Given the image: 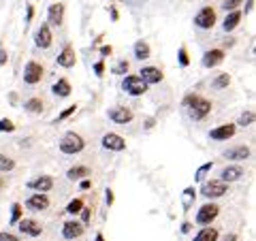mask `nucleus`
Returning <instances> with one entry per match:
<instances>
[{
    "label": "nucleus",
    "mask_w": 256,
    "mask_h": 241,
    "mask_svg": "<svg viewBox=\"0 0 256 241\" xmlns=\"http://www.w3.org/2000/svg\"><path fill=\"white\" fill-rule=\"evenodd\" d=\"M182 105L186 109L188 118L194 120V122H201V120H205L212 114V102L201 94H186L182 100Z\"/></svg>",
    "instance_id": "obj_1"
},
{
    "label": "nucleus",
    "mask_w": 256,
    "mask_h": 241,
    "mask_svg": "<svg viewBox=\"0 0 256 241\" xmlns=\"http://www.w3.org/2000/svg\"><path fill=\"white\" fill-rule=\"evenodd\" d=\"M58 148L64 156H75V154H82L86 150V139L79 132L75 130H68L66 134L62 136V141L58 143Z\"/></svg>",
    "instance_id": "obj_2"
},
{
    "label": "nucleus",
    "mask_w": 256,
    "mask_h": 241,
    "mask_svg": "<svg viewBox=\"0 0 256 241\" xmlns=\"http://www.w3.org/2000/svg\"><path fill=\"white\" fill-rule=\"evenodd\" d=\"M201 194L205 198H222L224 194H228V184L222 182V180H210V182H203L201 186Z\"/></svg>",
    "instance_id": "obj_3"
},
{
    "label": "nucleus",
    "mask_w": 256,
    "mask_h": 241,
    "mask_svg": "<svg viewBox=\"0 0 256 241\" xmlns=\"http://www.w3.org/2000/svg\"><path fill=\"white\" fill-rule=\"evenodd\" d=\"M148 84L143 82V79L139 77V75H126L124 79H122V90L126 92V94H130V96H143L148 92Z\"/></svg>",
    "instance_id": "obj_4"
},
{
    "label": "nucleus",
    "mask_w": 256,
    "mask_h": 241,
    "mask_svg": "<svg viewBox=\"0 0 256 241\" xmlns=\"http://www.w3.org/2000/svg\"><path fill=\"white\" fill-rule=\"evenodd\" d=\"M220 214V207L216 203H205L201 210L196 212V224H201V226H212V222L218 218Z\"/></svg>",
    "instance_id": "obj_5"
},
{
    "label": "nucleus",
    "mask_w": 256,
    "mask_h": 241,
    "mask_svg": "<svg viewBox=\"0 0 256 241\" xmlns=\"http://www.w3.org/2000/svg\"><path fill=\"white\" fill-rule=\"evenodd\" d=\"M43 79V66L38 64L36 60H30L26 62V66H24V82H26L28 86H36L41 84Z\"/></svg>",
    "instance_id": "obj_6"
},
{
    "label": "nucleus",
    "mask_w": 256,
    "mask_h": 241,
    "mask_svg": "<svg viewBox=\"0 0 256 241\" xmlns=\"http://www.w3.org/2000/svg\"><path fill=\"white\" fill-rule=\"evenodd\" d=\"M216 20L218 18H216V11L212 6H203V9L194 15V26L201 30H212L216 26Z\"/></svg>",
    "instance_id": "obj_7"
},
{
    "label": "nucleus",
    "mask_w": 256,
    "mask_h": 241,
    "mask_svg": "<svg viewBox=\"0 0 256 241\" xmlns=\"http://www.w3.org/2000/svg\"><path fill=\"white\" fill-rule=\"evenodd\" d=\"M107 116H109L111 122L120 124V126H126V124H130L132 120H134L132 109H128V107H111L107 111Z\"/></svg>",
    "instance_id": "obj_8"
},
{
    "label": "nucleus",
    "mask_w": 256,
    "mask_h": 241,
    "mask_svg": "<svg viewBox=\"0 0 256 241\" xmlns=\"http://www.w3.org/2000/svg\"><path fill=\"white\" fill-rule=\"evenodd\" d=\"M54 43V36H52V26H47V24H41V26L36 28L34 32V45L38 50H50Z\"/></svg>",
    "instance_id": "obj_9"
},
{
    "label": "nucleus",
    "mask_w": 256,
    "mask_h": 241,
    "mask_svg": "<svg viewBox=\"0 0 256 241\" xmlns=\"http://www.w3.org/2000/svg\"><path fill=\"white\" fill-rule=\"evenodd\" d=\"M237 134V126L235 124H220V126H216L210 130V139L214 141H228V139H233V136Z\"/></svg>",
    "instance_id": "obj_10"
},
{
    "label": "nucleus",
    "mask_w": 256,
    "mask_h": 241,
    "mask_svg": "<svg viewBox=\"0 0 256 241\" xmlns=\"http://www.w3.org/2000/svg\"><path fill=\"white\" fill-rule=\"evenodd\" d=\"M86 232V226L79 220H66L62 224V237L73 241V239H79Z\"/></svg>",
    "instance_id": "obj_11"
},
{
    "label": "nucleus",
    "mask_w": 256,
    "mask_h": 241,
    "mask_svg": "<svg viewBox=\"0 0 256 241\" xmlns=\"http://www.w3.org/2000/svg\"><path fill=\"white\" fill-rule=\"evenodd\" d=\"M100 143H102V148L109 150V152H124L126 150V139L118 132H107L102 136Z\"/></svg>",
    "instance_id": "obj_12"
},
{
    "label": "nucleus",
    "mask_w": 256,
    "mask_h": 241,
    "mask_svg": "<svg viewBox=\"0 0 256 241\" xmlns=\"http://www.w3.org/2000/svg\"><path fill=\"white\" fill-rule=\"evenodd\" d=\"M18 228L22 235H28V237H41V232H43V226L32 218H22L18 222Z\"/></svg>",
    "instance_id": "obj_13"
},
{
    "label": "nucleus",
    "mask_w": 256,
    "mask_h": 241,
    "mask_svg": "<svg viewBox=\"0 0 256 241\" xmlns=\"http://www.w3.org/2000/svg\"><path fill=\"white\" fill-rule=\"evenodd\" d=\"M242 178H246V171H244L242 164H228V166H224L222 171H220V180L226 182V184L239 182Z\"/></svg>",
    "instance_id": "obj_14"
},
{
    "label": "nucleus",
    "mask_w": 256,
    "mask_h": 241,
    "mask_svg": "<svg viewBox=\"0 0 256 241\" xmlns=\"http://www.w3.org/2000/svg\"><path fill=\"white\" fill-rule=\"evenodd\" d=\"M224 58H226V54H224V50H218V47H214V50H207L203 54V66L205 68H216L218 64L224 62Z\"/></svg>",
    "instance_id": "obj_15"
},
{
    "label": "nucleus",
    "mask_w": 256,
    "mask_h": 241,
    "mask_svg": "<svg viewBox=\"0 0 256 241\" xmlns=\"http://www.w3.org/2000/svg\"><path fill=\"white\" fill-rule=\"evenodd\" d=\"M26 207L32 212H45L47 207H50V196H47L45 192H34V194L28 196Z\"/></svg>",
    "instance_id": "obj_16"
},
{
    "label": "nucleus",
    "mask_w": 256,
    "mask_h": 241,
    "mask_svg": "<svg viewBox=\"0 0 256 241\" xmlns=\"http://www.w3.org/2000/svg\"><path fill=\"white\" fill-rule=\"evenodd\" d=\"M64 22V4L62 2H54L50 9H47V26L58 28Z\"/></svg>",
    "instance_id": "obj_17"
},
{
    "label": "nucleus",
    "mask_w": 256,
    "mask_h": 241,
    "mask_svg": "<svg viewBox=\"0 0 256 241\" xmlns=\"http://www.w3.org/2000/svg\"><path fill=\"white\" fill-rule=\"evenodd\" d=\"M139 77L146 82L148 86H154V84H160L164 79V75H162V70H160L158 66H143L141 70H139Z\"/></svg>",
    "instance_id": "obj_18"
},
{
    "label": "nucleus",
    "mask_w": 256,
    "mask_h": 241,
    "mask_svg": "<svg viewBox=\"0 0 256 241\" xmlns=\"http://www.w3.org/2000/svg\"><path fill=\"white\" fill-rule=\"evenodd\" d=\"M28 188L34 190V192H45V194H47V192L54 188V178H52V175H38V178L28 182Z\"/></svg>",
    "instance_id": "obj_19"
},
{
    "label": "nucleus",
    "mask_w": 256,
    "mask_h": 241,
    "mask_svg": "<svg viewBox=\"0 0 256 241\" xmlns=\"http://www.w3.org/2000/svg\"><path fill=\"white\" fill-rule=\"evenodd\" d=\"M56 62H58V66H62V68H73L75 64H77V54H75V50H73L70 45H66V47H64V50L58 54Z\"/></svg>",
    "instance_id": "obj_20"
},
{
    "label": "nucleus",
    "mask_w": 256,
    "mask_h": 241,
    "mask_svg": "<svg viewBox=\"0 0 256 241\" xmlns=\"http://www.w3.org/2000/svg\"><path fill=\"white\" fill-rule=\"evenodd\" d=\"M92 171H90V166H86V164H75V166H70L68 171H66V180L70 182H82L86 178H90Z\"/></svg>",
    "instance_id": "obj_21"
},
{
    "label": "nucleus",
    "mask_w": 256,
    "mask_h": 241,
    "mask_svg": "<svg viewBox=\"0 0 256 241\" xmlns=\"http://www.w3.org/2000/svg\"><path fill=\"white\" fill-rule=\"evenodd\" d=\"M224 158L226 160H237V162H242V160H248L250 158V148H246V146H235V148H230L224 152Z\"/></svg>",
    "instance_id": "obj_22"
},
{
    "label": "nucleus",
    "mask_w": 256,
    "mask_h": 241,
    "mask_svg": "<svg viewBox=\"0 0 256 241\" xmlns=\"http://www.w3.org/2000/svg\"><path fill=\"white\" fill-rule=\"evenodd\" d=\"M242 18H244V13L242 11H228L226 13V18H224V22H222V28H224V32H233L237 26H239V22H242Z\"/></svg>",
    "instance_id": "obj_23"
},
{
    "label": "nucleus",
    "mask_w": 256,
    "mask_h": 241,
    "mask_svg": "<svg viewBox=\"0 0 256 241\" xmlns=\"http://www.w3.org/2000/svg\"><path fill=\"white\" fill-rule=\"evenodd\" d=\"M52 92L58 96V98H66V96H70V92H73V88H70L68 79H58V82L52 86Z\"/></svg>",
    "instance_id": "obj_24"
},
{
    "label": "nucleus",
    "mask_w": 256,
    "mask_h": 241,
    "mask_svg": "<svg viewBox=\"0 0 256 241\" xmlns=\"http://www.w3.org/2000/svg\"><path fill=\"white\" fill-rule=\"evenodd\" d=\"M220 239V232H218V228H214V226H205V228H201L194 235V239L192 241H218Z\"/></svg>",
    "instance_id": "obj_25"
},
{
    "label": "nucleus",
    "mask_w": 256,
    "mask_h": 241,
    "mask_svg": "<svg viewBox=\"0 0 256 241\" xmlns=\"http://www.w3.org/2000/svg\"><path fill=\"white\" fill-rule=\"evenodd\" d=\"M43 100L41 98H28L26 102H24V109L28 111V114H32V116H41L43 114Z\"/></svg>",
    "instance_id": "obj_26"
},
{
    "label": "nucleus",
    "mask_w": 256,
    "mask_h": 241,
    "mask_svg": "<svg viewBox=\"0 0 256 241\" xmlns=\"http://www.w3.org/2000/svg\"><path fill=\"white\" fill-rule=\"evenodd\" d=\"M150 56H152V50H150V45L146 41H137V43H134V58L143 62V60H148Z\"/></svg>",
    "instance_id": "obj_27"
},
{
    "label": "nucleus",
    "mask_w": 256,
    "mask_h": 241,
    "mask_svg": "<svg viewBox=\"0 0 256 241\" xmlns=\"http://www.w3.org/2000/svg\"><path fill=\"white\" fill-rule=\"evenodd\" d=\"M228 84H230V75L228 73H220L212 82V90H224V88H228Z\"/></svg>",
    "instance_id": "obj_28"
},
{
    "label": "nucleus",
    "mask_w": 256,
    "mask_h": 241,
    "mask_svg": "<svg viewBox=\"0 0 256 241\" xmlns=\"http://www.w3.org/2000/svg\"><path fill=\"white\" fill-rule=\"evenodd\" d=\"M194 198H196L194 186H188L186 190H184V210H190L192 203H194Z\"/></svg>",
    "instance_id": "obj_29"
},
{
    "label": "nucleus",
    "mask_w": 256,
    "mask_h": 241,
    "mask_svg": "<svg viewBox=\"0 0 256 241\" xmlns=\"http://www.w3.org/2000/svg\"><path fill=\"white\" fill-rule=\"evenodd\" d=\"M13 168H15V160L0 152V171H2V173H11Z\"/></svg>",
    "instance_id": "obj_30"
},
{
    "label": "nucleus",
    "mask_w": 256,
    "mask_h": 241,
    "mask_svg": "<svg viewBox=\"0 0 256 241\" xmlns=\"http://www.w3.org/2000/svg\"><path fill=\"white\" fill-rule=\"evenodd\" d=\"M254 120H256V116H254V111H250V109H248V111H244V114L242 116H239V120H237V124L235 126H252L254 124Z\"/></svg>",
    "instance_id": "obj_31"
},
{
    "label": "nucleus",
    "mask_w": 256,
    "mask_h": 241,
    "mask_svg": "<svg viewBox=\"0 0 256 241\" xmlns=\"http://www.w3.org/2000/svg\"><path fill=\"white\" fill-rule=\"evenodd\" d=\"M82 210H84V198H73L66 205V214L68 216H79V212H82Z\"/></svg>",
    "instance_id": "obj_32"
},
{
    "label": "nucleus",
    "mask_w": 256,
    "mask_h": 241,
    "mask_svg": "<svg viewBox=\"0 0 256 241\" xmlns=\"http://www.w3.org/2000/svg\"><path fill=\"white\" fill-rule=\"evenodd\" d=\"M212 168H214V162H212V160H210V162H205V164H201V166L196 168V173H194V180H196V182H203V180H205V175L210 173Z\"/></svg>",
    "instance_id": "obj_33"
},
{
    "label": "nucleus",
    "mask_w": 256,
    "mask_h": 241,
    "mask_svg": "<svg viewBox=\"0 0 256 241\" xmlns=\"http://www.w3.org/2000/svg\"><path fill=\"white\" fill-rule=\"evenodd\" d=\"M22 216H24L22 203H13V205H11V224H18V222L22 220Z\"/></svg>",
    "instance_id": "obj_34"
},
{
    "label": "nucleus",
    "mask_w": 256,
    "mask_h": 241,
    "mask_svg": "<svg viewBox=\"0 0 256 241\" xmlns=\"http://www.w3.org/2000/svg\"><path fill=\"white\" fill-rule=\"evenodd\" d=\"M178 60H180V66H182V68H186L188 64H190V56H188V50H186V47H180Z\"/></svg>",
    "instance_id": "obj_35"
},
{
    "label": "nucleus",
    "mask_w": 256,
    "mask_h": 241,
    "mask_svg": "<svg viewBox=\"0 0 256 241\" xmlns=\"http://www.w3.org/2000/svg\"><path fill=\"white\" fill-rule=\"evenodd\" d=\"M15 130V124L11 122L9 118H0V132H13Z\"/></svg>",
    "instance_id": "obj_36"
},
{
    "label": "nucleus",
    "mask_w": 256,
    "mask_h": 241,
    "mask_svg": "<svg viewBox=\"0 0 256 241\" xmlns=\"http://www.w3.org/2000/svg\"><path fill=\"white\" fill-rule=\"evenodd\" d=\"M242 2H244V0H224V2H222V9H224V11H235Z\"/></svg>",
    "instance_id": "obj_37"
},
{
    "label": "nucleus",
    "mask_w": 256,
    "mask_h": 241,
    "mask_svg": "<svg viewBox=\"0 0 256 241\" xmlns=\"http://www.w3.org/2000/svg\"><path fill=\"white\" fill-rule=\"evenodd\" d=\"M79 214H82V224H84V226H88V224H90V220H92V210L84 205V210L79 212Z\"/></svg>",
    "instance_id": "obj_38"
},
{
    "label": "nucleus",
    "mask_w": 256,
    "mask_h": 241,
    "mask_svg": "<svg viewBox=\"0 0 256 241\" xmlns=\"http://www.w3.org/2000/svg\"><path fill=\"white\" fill-rule=\"evenodd\" d=\"M75 111H77V105H70V107H66V109H64V111H62V114L58 116V120H56V122H62V120H66V118H70V116H73V114H75Z\"/></svg>",
    "instance_id": "obj_39"
},
{
    "label": "nucleus",
    "mask_w": 256,
    "mask_h": 241,
    "mask_svg": "<svg viewBox=\"0 0 256 241\" xmlns=\"http://www.w3.org/2000/svg\"><path fill=\"white\" fill-rule=\"evenodd\" d=\"M114 73H116V75H126V73H128V62H126V60L118 62L116 66H114Z\"/></svg>",
    "instance_id": "obj_40"
},
{
    "label": "nucleus",
    "mask_w": 256,
    "mask_h": 241,
    "mask_svg": "<svg viewBox=\"0 0 256 241\" xmlns=\"http://www.w3.org/2000/svg\"><path fill=\"white\" fill-rule=\"evenodd\" d=\"M0 241H20V237L13 235V232H9V230H2L0 232Z\"/></svg>",
    "instance_id": "obj_41"
},
{
    "label": "nucleus",
    "mask_w": 256,
    "mask_h": 241,
    "mask_svg": "<svg viewBox=\"0 0 256 241\" xmlns=\"http://www.w3.org/2000/svg\"><path fill=\"white\" fill-rule=\"evenodd\" d=\"M94 73L96 77H102V73H105V60H98L94 64Z\"/></svg>",
    "instance_id": "obj_42"
},
{
    "label": "nucleus",
    "mask_w": 256,
    "mask_h": 241,
    "mask_svg": "<svg viewBox=\"0 0 256 241\" xmlns=\"http://www.w3.org/2000/svg\"><path fill=\"white\" fill-rule=\"evenodd\" d=\"M114 200H116V196H114V190L107 188V190H105V203H107V207L114 205Z\"/></svg>",
    "instance_id": "obj_43"
},
{
    "label": "nucleus",
    "mask_w": 256,
    "mask_h": 241,
    "mask_svg": "<svg viewBox=\"0 0 256 241\" xmlns=\"http://www.w3.org/2000/svg\"><path fill=\"white\" fill-rule=\"evenodd\" d=\"M32 18H34V6L28 4V6H26V22L30 24V22H32Z\"/></svg>",
    "instance_id": "obj_44"
},
{
    "label": "nucleus",
    "mask_w": 256,
    "mask_h": 241,
    "mask_svg": "<svg viewBox=\"0 0 256 241\" xmlns=\"http://www.w3.org/2000/svg\"><path fill=\"white\" fill-rule=\"evenodd\" d=\"M6 60H9V54H6V50H2V47H0V66H4Z\"/></svg>",
    "instance_id": "obj_45"
},
{
    "label": "nucleus",
    "mask_w": 256,
    "mask_h": 241,
    "mask_svg": "<svg viewBox=\"0 0 256 241\" xmlns=\"http://www.w3.org/2000/svg\"><path fill=\"white\" fill-rule=\"evenodd\" d=\"M79 188H82V190H90V188H92V182H90V178H86V180L79 182Z\"/></svg>",
    "instance_id": "obj_46"
},
{
    "label": "nucleus",
    "mask_w": 256,
    "mask_h": 241,
    "mask_svg": "<svg viewBox=\"0 0 256 241\" xmlns=\"http://www.w3.org/2000/svg\"><path fill=\"white\" fill-rule=\"evenodd\" d=\"M111 52H114V50H111V45H102L100 47V56H102V58H105V56H111Z\"/></svg>",
    "instance_id": "obj_47"
},
{
    "label": "nucleus",
    "mask_w": 256,
    "mask_h": 241,
    "mask_svg": "<svg viewBox=\"0 0 256 241\" xmlns=\"http://www.w3.org/2000/svg\"><path fill=\"white\" fill-rule=\"evenodd\" d=\"M222 241H239V239H237L235 232H228V235H224V239H222Z\"/></svg>",
    "instance_id": "obj_48"
},
{
    "label": "nucleus",
    "mask_w": 256,
    "mask_h": 241,
    "mask_svg": "<svg viewBox=\"0 0 256 241\" xmlns=\"http://www.w3.org/2000/svg\"><path fill=\"white\" fill-rule=\"evenodd\" d=\"M109 11H111V20H114V22H118V20H120V15H118V9H116V6H111Z\"/></svg>",
    "instance_id": "obj_49"
},
{
    "label": "nucleus",
    "mask_w": 256,
    "mask_h": 241,
    "mask_svg": "<svg viewBox=\"0 0 256 241\" xmlns=\"http://www.w3.org/2000/svg\"><path fill=\"white\" fill-rule=\"evenodd\" d=\"M190 228H192L190 222H184V224H182V232H184V235H186V232H190Z\"/></svg>",
    "instance_id": "obj_50"
},
{
    "label": "nucleus",
    "mask_w": 256,
    "mask_h": 241,
    "mask_svg": "<svg viewBox=\"0 0 256 241\" xmlns=\"http://www.w3.org/2000/svg\"><path fill=\"white\" fill-rule=\"evenodd\" d=\"M254 9V0H248V2H246V13H250Z\"/></svg>",
    "instance_id": "obj_51"
},
{
    "label": "nucleus",
    "mask_w": 256,
    "mask_h": 241,
    "mask_svg": "<svg viewBox=\"0 0 256 241\" xmlns=\"http://www.w3.org/2000/svg\"><path fill=\"white\" fill-rule=\"evenodd\" d=\"M94 241H105V235H102V232H96V237H94Z\"/></svg>",
    "instance_id": "obj_52"
},
{
    "label": "nucleus",
    "mask_w": 256,
    "mask_h": 241,
    "mask_svg": "<svg viewBox=\"0 0 256 241\" xmlns=\"http://www.w3.org/2000/svg\"><path fill=\"white\" fill-rule=\"evenodd\" d=\"M6 186V182H4V178H0V192H2V188Z\"/></svg>",
    "instance_id": "obj_53"
}]
</instances>
